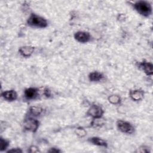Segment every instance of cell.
<instances>
[{"mask_svg":"<svg viewBox=\"0 0 153 153\" xmlns=\"http://www.w3.org/2000/svg\"><path fill=\"white\" fill-rule=\"evenodd\" d=\"M108 100L111 103L114 104V105H117L120 102L121 99L119 96L113 94V95H111L110 96H109Z\"/></svg>","mask_w":153,"mask_h":153,"instance_id":"15","label":"cell"},{"mask_svg":"<svg viewBox=\"0 0 153 153\" xmlns=\"http://www.w3.org/2000/svg\"><path fill=\"white\" fill-rule=\"evenodd\" d=\"M22 151L19 148H14L10 149L8 151V152H22Z\"/></svg>","mask_w":153,"mask_h":153,"instance_id":"19","label":"cell"},{"mask_svg":"<svg viewBox=\"0 0 153 153\" xmlns=\"http://www.w3.org/2000/svg\"><path fill=\"white\" fill-rule=\"evenodd\" d=\"M38 94V90L35 88L30 87L26 89L25 91V96L27 99H33L37 97Z\"/></svg>","mask_w":153,"mask_h":153,"instance_id":"10","label":"cell"},{"mask_svg":"<svg viewBox=\"0 0 153 153\" xmlns=\"http://www.w3.org/2000/svg\"><path fill=\"white\" fill-rule=\"evenodd\" d=\"M139 68L148 75H152L153 73V65L149 62H143L139 63Z\"/></svg>","mask_w":153,"mask_h":153,"instance_id":"7","label":"cell"},{"mask_svg":"<svg viewBox=\"0 0 153 153\" xmlns=\"http://www.w3.org/2000/svg\"><path fill=\"white\" fill-rule=\"evenodd\" d=\"M117 126L118 128L123 133L131 134L134 131V128L133 126L127 121L118 120L117 123Z\"/></svg>","mask_w":153,"mask_h":153,"instance_id":"3","label":"cell"},{"mask_svg":"<svg viewBox=\"0 0 153 153\" xmlns=\"http://www.w3.org/2000/svg\"><path fill=\"white\" fill-rule=\"evenodd\" d=\"M87 114L88 116H90L93 118H101L103 114V110L100 106L93 105L88 109Z\"/></svg>","mask_w":153,"mask_h":153,"instance_id":"5","label":"cell"},{"mask_svg":"<svg viewBox=\"0 0 153 153\" xmlns=\"http://www.w3.org/2000/svg\"><path fill=\"white\" fill-rule=\"evenodd\" d=\"M2 96L4 97V99L8 101H13L17 99V94L14 90H11L2 92Z\"/></svg>","mask_w":153,"mask_h":153,"instance_id":"9","label":"cell"},{"mask_svg":"<svg viewBox=\"0 0 153 153\" xmlns=\"http://www.w3.org/2000/svg\"><path fill=\"white\" fill-rule=\"evenodd\" d=\"M42 112V109L39 106H32L29 109V113L33 116H38Z\"/></svg>","mask_w":153,"mask_h":153,"instance_id":"14","label":"cell"},{"mask_svg":"<svg viewBox=\"0 0 153 153\" xmlns=\"http://www.w3.org/2000/svg\"><path fill=\"white\" fill-rule=\"evenodd\" d=\"M27 22L29 25L33 27L43 28L47 26V20L43 17L35 14H32L28 18Z\"/></svg>","mask_w":153,"mask_h":153,"instance_id":"2","label":"cell"},{"mask_svg":"<svg viewBox=\"0 0 153 153\" xmlns=\"http://www.w3.org/2000/svg\"><path fill=\"white\" fill-rule=\"evenodd\" d=\"M136 10L143 16H149L152 13L151 4L145 1H139L134 4Z\"/></svg>","mask_w":153,"mask_h":153,"instance_id":"1","label":"cell"},{"mask_svg":"<svg viewBox=\"0 0 153 153\" xmlns=\"http://www.w3.org/2000/svg\"><path fill=\"white\" fill-rule=\"evenodd\" d=\"M34 51V47L30 45L21 47L19 49V52L22 56L25 57L30 56Z\"/></svg>","mask_w":153,"mask_h":153,"instance_id":"8","label":"cell"},{"mask_svg":"<svg viewBox=\"0 0 153 153\" xmlns=\"http://www.w3.org/2000/svg\"><path fill=\"white\" fill-rule=\"evenodd\" d=\"M76 134L78 135L79 137H82L85 136L86 134V131L82 128H78L76 130Z\"/></svg>","mask_w":153,"mask_h":153,"instance_id":"17","label":"cell"},{"mask_svg":"<svg viewBox=\"0 0 153 153\" xmlns=\"http://www.w3.org/2000/svg\"><path fill=\"white\" fill-rule=\"evenodd\" d=\"M75 39L81 43L87 42L90 39V35L87 32L78 31L74 34Z\"/></svg>","mask_w":153,"mask_h":153,"instance_id":"6","label":"cell"},{"mask_svg":"<svg viewBox=\"0 0 153 153\" xmlns=\"http://www.w3.org/2000/svg\"><path fill=\"white\" fill-rule=\"evenodd\" d=\"M29 152H39V151L36 146H32L29 148Z\"/></svg>","mask_w":153,"mask_h":153,"instance_id":"18","label":"cell"},{"mask_svg":"<svg viewBox=\"0 0 153 153\" xmlns=\"http://www.w3.org/2000/svg\"><path fill=\"white\" fill-rule=\"evenodd\" d=\"M44 94H45L47 97H49V96H50L51 93H50V91L49 90V89L45 88V89L44 90Z\"/></svg>","mask_w":153,"mask_h":153,"instance_id":"20","label":"cell"},{"mask_svg":"<svg viewBox=\"0 0 153 153\" xmlns=\"http://www.w3.org/2000/svg\"><path fill=\"white\" fill-rule=\"evenodd\" d=\"M0 145H1L0 150H1V151H3L7 149V148L8 146L9 143L7 140H6L5 139H4L3 138L1 137L0 139Z\"/></svg>","mask_w":153,"mask_h":153,"instance_id":"16","label":"cell"},{"mask_svg":"<svg viewBox=\"0 0 153 153\" xmlns=\"http://www.w3.org/2000/svg\"><path fill=\"white\" fill-rule=\"evenodd\" d=\"M144 96L143 91L141 90H134L130 92V96L132 100L139 101L143 99Z\"/></svg>","mask_w":153,"mask_h":153,"instance_id":"11","label":"cell"},{"mask_svg":"<svg viewBox=\"0 0 153 153\" xmlns=\"http://www.w3.org/2000/svg\"><path fill=\"white\" fill-rule=\"evenodd\" d=\"M103 75L99 72H93L88 75V78L91 81H99L103 78Z\"/></svg>","mask_w":153,"mask_h":153,"instance_id":"13","label":"cell"},{"mask_svg":"<svg viewBox=\"0 0 153 153\" xmlns=\"http://www.w3.org/2000/svg\"><path fill=\"white\" fill-rule=\"evenodd\" d=\"M89 140L93 144L97 145V146L107 147V145H108V144L105 140H104L103 139H102L100 137H93L91 138H90Z\"/></svg>","mask_w":153,"mask_h":153,"instance_id":"12","label":"cell"},{"mask_svg":"<svg viewBox=\"0 0 153 153\" xmlns=\"http://www.w3.org/2000/svg\"><path fill=\"white\" fill-rule=\"evenodd\" d=\"M48 152H60V151L57 149H56L54 148H51V149L49 150Z\"/></svg>","mask_w":153,"mask_h":153,"instance_id":"21","label":"cell"},{"mask_svg":"<svg viewBox=\"0 0 153 153\" xmlns=\"http://www.w3.org/2000/svg\"><path fill=\"white\" fill-rule=\"evenodd\" d=\"M23 126L24 128L26 130L35 132L37 130L39 127V122L36 119L32 118H28L24 121Z\"/></svg>","mask_w":153,"mask_h":153,"instance_id":"4","label":"cell"}]
</instances>
